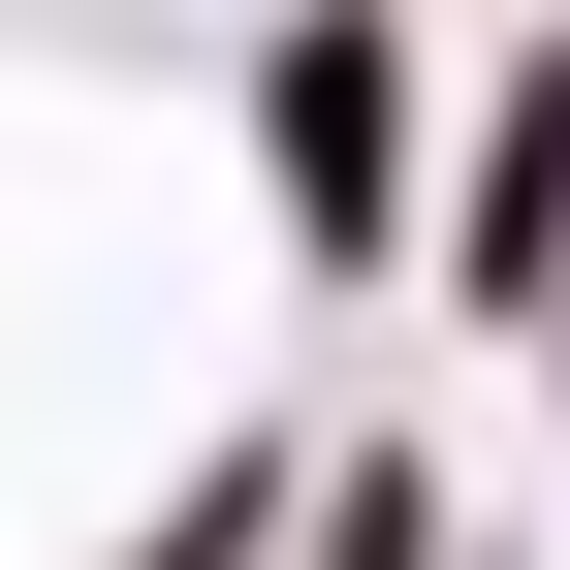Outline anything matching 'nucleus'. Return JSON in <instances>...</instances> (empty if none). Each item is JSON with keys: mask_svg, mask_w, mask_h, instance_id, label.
I'll return each mask as SVG.
<instances>
[{"mask_svg": "<svg viewBox=\"0 0 570 570\" xmlns=\"http://www.w3.org/2000/svg\"><path fill=\"white\" fill-rule=\"evenodd\" d=\"M254 190H285V254H412V63H381V0H285L254 32Z\"/></svg>", "mask_w": 570, "mask_h": 570, "instance_id": "nucleus-1", "label": "nucleus"}, {"mask_svg": "<svg viewBox=\"0 0 570 570\" xmlns=\"http://www.w3.org/2000/svg\"><path fill=\"white\" fill-rule=\"evenodd\" d=\"M444 285L475 317H570V32L475 96V190H444Z\"/></svg>", "mask_w": 570, "mask_h": 570, "instance_id": "nucleus-2", "label": "nucleus"}]
</instances>
